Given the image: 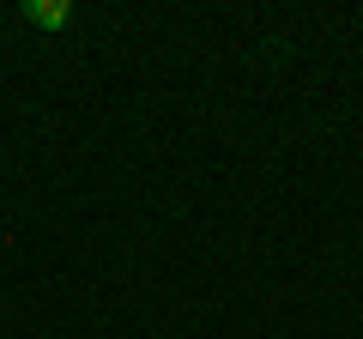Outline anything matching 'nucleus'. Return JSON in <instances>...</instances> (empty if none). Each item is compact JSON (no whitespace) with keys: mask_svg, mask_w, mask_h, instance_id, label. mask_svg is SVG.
I'll return each instance as SVG.
<instances>
[{"mask_svg":"<svg viewBox=\"0 0 363 339\" xmlns=\"http://www.w3.org/2000/svg\"><path fill=\"white\" fill-rule=\"evenodd\" d=\"M18 18H25V25H37V30H61L67 18H73V0H25V6H18Z\"/></svg>","mask_w":363,"mask_h":339,"instance_id":"obj_1","label":"nucleus"}]
</instances>
